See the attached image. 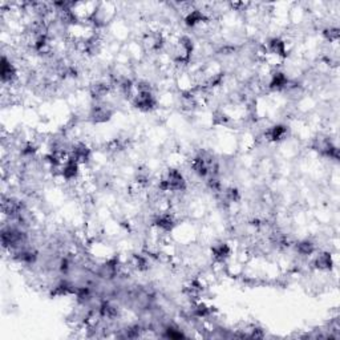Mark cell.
Segmentation results:
<instances>
[{"instance_id": "277c9868", "label": "cell", "mask_w": 340, "mask_h": 340, "mask_svg": "<svg viewBox=\"0 0 340 340\" xmlns=\"http://www.w3.org/2000/svg\"><path fill=\"white\" fill-rule=\"evenodd\" d=\"M16 77H18V72H16L14 64L8 61L5 56H3V60H1V81H3V84H12Z\"/></svg>"}, {"instance_id": "ba28073f", "label": "cell", "mask_w": 340, "mask_h": 340, "mask_svg": "<svg viewBox=\"0 0 340 340\" xmlns=\"http://www.w3.org/2000/svg\"><path fill=\"white\" fill-rule=\"evenodd\" d=\"M91 117L96 122H105L112 117V111L106 105H95L91 111Z\"/></svg>"}, {"instance_id": "52a82bcc", "label": "cell", "mask_w": 340, "mask_h": 340, "mask_svg": "<svg viewBox=\"0 0 340 340\" xmlns=\"http://www.w3.org/2000/svg\"><path fill=\"white\" fill-rule=\"evenodd\" d=\"M154 225L160 230H162V231H171L175 225V221L174 218H173V216H170V213L165 212L161 213V214L154 219Z\"/></svg>"}, {"instance_id": "4fadbf2b", "label": "cell", "mask_w": 340, "mask_h": 340, "mask_svg": "<svg viewBox=\"0 0 340 340\" xmlns=\"http://www.w3.org/2000/svg\"><path fill=\"white\" fill-rule=\"evenodd\" d=\"M331 266H332V259H331V255H330L328 253L320 254V255L316 258V261H315V267L319 268V270H330Z\"/></svg>"}, {"instance_id": "5b68a950", "label": "cell", "mask_w": 340, "mask_h": 340, "mask_svg": "<svg viewBox=\"0 0 340 340\" xmlns=\"http://www.w3.org/2000/svg\"><path fill=\"white\" fill-rule=\"evenodd\" d=\"M267 49L272 55L278 56V57H287V48H286V42L282 40L279 37H272L267 43Z\"/></svg>"}, {"instance_id": "8fae6325", "label": "cell", "mask_w": 340, "mask_h": 340, "mask_svg": "<svg viewBox=\"0 0 340 340\" xmlns=\"http://www.w3.org/2000/svg\"><path fill=\"white\" fill-rule=\"evenodd\" d=\"M289 84V78L283 72H274V74L271 76V81H270V88L271 89H283V88L287 87Z\"/></svg>"}, {"instance_id": "7a4b0ae2", "label": "cell", "mask_w": 340, "mask_h": 340, "mask_svg": "<svg viewBox=\"0 0 340 340\" xmlns=\"http://www.w3.org/2000/svg\"><path fill=\"white\" fill-rule=\"evenodd\" d=\"M133 105L141 111H152L157 105V101L153 96L152 91H138L137 95L132 98Z\"/></svg>"}, {"instance_id": "9a60e30c", "label": "cell", "mask_w": 340, "mask_h": 340, "mask_svg": "<svg viewBox=\"0 0 340 340\" xmlns=\"http://www.w3.org/2000/svg\"><path fill=\"white\" fill-rule=\"evenodd\" d=\"M296 251H298L300 255H311V254L315 251V246H314V243H311V242H308V241H303V242H300V243L296 244Z\"/></svg>"}, {"instance_id": "7c38bea8", "label": "cell", "mask_w": 340, "mask_h": 340, "mask_svg": "<svg viewBox=\"0 0 340 340\" xmlns=\"http://www.w3.org/2000/svg\"><path fill=\"white\" fill-rule=\"evenodd\" d=\"M109 92V85L105 83H96L91 88V95L96 100H101L102 97L106 96Z\"/></svg>"}, {"instance_id": "3957f363", "label": "cell", "mask_w": 340, "mask_h": 340, "mask_svg": "<svg viewBox=\"0 0 340 340\" xmlns=\"http://www.w3.org/2000/svg\"><path fill=\"white\" fill-rule=\"evenodd\" d=\"M287 136H289V128L282 124L274 125L265 132V137L270 143H281L287 138Z\"/></svg>"}, {"instance_id": "8992f818", "label": "cell", "mask_w": 340, "mask_h": 340, "mask_svg": "<svg viewBox=\"0 0 340 340\" xmlns=\"http://www.w3.org/2000/svg\"><path fill=\"white\" fill-rule=\"evenodd\" d=\"M72 158L74 161L77 162L78 165L81 164H85L89 160L91 157V149L85 145V144H77L76 146H73V150H72Z\"/></svg>"}, {"instance_id": "6da1fadb", "label": "cell", "mask_w": 340, "mask_h": 340, "mask_svg": "<svg viewBox=\"0 0 340 340\" xmlns=\"http://www.w3.org/2000/svg\"><path fill=\"white\" fill-rule=\"evenodd\" d=\"M185 178L177 169H169L160 181L158 189L161 192H181L185 189Z\"/></svg>"}, {"instance_id": "9c48e42d", "label": "cell", "mask_w": 340, "mask_h": 340, "mask_svg": "<svg viewBox=\"0 0 340 340\" xmlns=\"http://www.w3.org/2000/svg\"><path fill=\"white\" fill-rule=\"evenodd\" d=\"M207 20V16L205 14H203L202 11H199V9H193V11H190L188 15H186V18H185V23H186V25H189V27H195V25H198V24H202V23H206Z\"/></svg>"}, {"instance_id": "30bf717a", "label": "cell", "mask_w": 340, "mask_h": 340, "mask_svg": "<svg viewBox=\"0 0 340 340\" xmlns=\"http://www.w3.org/2000/svg\"><path fill=\"white\" fill-rule=\"evenodd\" d=\"M212 253L214 255V258H216L217 262H223V261H226L229 258L231 250H230L227 243H216L213 246Z\"/></svg>"}, {"instance_id": "5bb4252c", "label": "cell", "mask_w": 340, "mask_h": 340, "mask_svg": "<svg viewBox=\"0 0 340 340\" xmlns=\"http://www.w3.org/2000/svg\"><path fill=\"white\" fill-rule=\"evenodd\" d=\"M100 316L105 317V319H115L117 316V308L115 306H112L111 303L105 302L100 307Z\"/></svg>"}]
</instances>
